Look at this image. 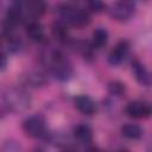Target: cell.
<instances>
[{
    "instance_id": "cell-1",
    "label": "cell",
    "mask_w": 152,
    "mask_h": 152,
    "mask_svg": "<svg viewBox=\"0 0 152 152\" xmlns=\"http://www.w3.org/2000/svg\"><path fill=\"white\" fill-rule=\"evenodd\" d=\"M58 15L62 23L76 27H83L90 23V15L88 11L71 4H62L58 7Z\"/></svg>"
},
{
    "instance_id": "cell-2",
    "label": "cell",
    "mask_w": 152,
    "mask_h": 152,
    "mask_svg": "<svg viewBox=\"0 0 152 152\" xmlns=\"http://www.w3.org/2000/svg\"><path fill=\"white\" fill-rule=\"evenodd\" d=\"M4 102L8 110L13 113H23L31 107V97L28 93L18 87H12L6 90Z\"/></svg>"
},
{
    "instance_id": "cell-3",
    "label": "cell",
    "mask_w": 152,
    "mask_h": 152,
    "mask_svg": "<svg viewBox=\"0 0 152 152\" xmlns=\"http://www.w3.org/2000/svg\"><path fill=\"white\" fill-rule=\"evenodd\" d=\"M48 64L49 68L52 72V75L58 80V81H68L71 78L74 70L71 63L66 59V57L61 52V51H51L48 56Z\"/></svg>"
},
{
    "instance_id": "cell-4",
    "label": "cell",
    "mask_w": 152,
    "mask_h": 152,
    "mask_svg": "<svg viewBox=\"0 0 152 152\" xmlns=\"http://www.w3.org/2000/svg\"><path fill=\"white\" fill-rule=\"evenodd\" d=\"M46 121L42 114H33L23 121V131L30 138H38L45 133Z\"/></svg>"
},
{
    "instance_id": "cell-5",
    "label": "cell",
    "mask_w": 152,
    "mask_h": 152,
    "mask_svg": "<svg viewBox=\"0 0 152 152\" xmlns=\"http://www.w3.org/2000/svg\"><path fill=\"white\" fill-rule=\"evenodd\" d=\"M109 15L116 21H127L135 13V5L131 1H116L110 5Z\"/></svg>"
},
{
    "instance_id": "cell-6",
    "label": "cell",
    "mask_w": 152,
    "mask_h": 152,
    "mask_svg": "<svg viewBox=\"0 0 152 152\" xmlns=\"http://www.w3.org/2000/svg\"><path fill=\"white\" fill-rule=\"evenodd\" d=\"M151 104L146 101H132L126 107V114L133 119H146L151 115Z\"/></svg>"
},
{
    "instance_id": "cell-7",
    "label": "cell",
    "mask_w": 152,
    "mask_h": 152,
    "mask_svg": "<svg viewBox=\"0 0 152 152\" xmlns=\"http://www.w3.org/2000/svg\"><path fill=\"white\" fill-rule=\"evenodd\" d=\"M129 51V42L128 40H120L109 52L108 55V62L110 65L116 66L120 65Z\"/></svg>"
},
{
    "instance_id": "cell-8",
    "label": "cell",
    "mask_w": 152,
    "mask_h": 152,
    "mask_svg": "<svg viewBox=\"0 0 152 152\" xmlns=\"http://www.w3.org/2000/svg\"><path fill=\"white\" fill-rule=\"evenodd\" d=\"M132 71L134 74V77L137 80V82L140 86L144 87H148L151 84V75L150 71L147 70V68L139 61H134L132 63Z\"/></svg>"
},
{
    "instance_id": "cell-9",
    "label": "cell",
    "mask_w": 152,
    "mask_h": 152,
    "mask_svg": "<svg viewBox=\"0 0 152 152\" xmlns=\"http://www.w3.org/2000/svg\"><path fill=\"white\" fill-rule=\"evenodd\" d=\"M20 4H21V8L24 12L25 19L27 17L36 19V18L40 17L45 10V5L42 1H25V2H20Z\"/></svg>"
},
{
    "instance_id": "cell-10",
    "label": "cell",
    "mask_w": 152,
    "mask_h": 152,
    "mask_svg": "<svg viewBox=\"0 0 152 152\" xmlns=\"http://www.w3.org/2000/svg\"><path fill=\"white\" fill-rule=\"evenodd\" d=\"M75 107L84 115H93L96 112V104L88 95H78L75 97Z\"/></svg>"
},
{
    "instance_id": "cell-11",
    "label": "cell",
    "mask_w": 152,
    "mask_h": 152,
    "mask_svg": "<svg viewBox=\"0 0 152 152\" xmlns=\"http://www.w3.org/2000/svg\"><path fill=\"white\" fill-rule=\"evenodd\" d=\"M25 32H26V36L32 42H42L45 37V32H44V27L38 21H34V20H31L27 25H26V28H25Z\"/></svg>"
},
{
    "instance_id": "cell-12",
    "label": "cell",
    "mask_w": 152,
    "mask_h": 152,
    "mask_svg": "<svg viewBox=\"0 0 152 152\" xmlns=\"http://www.w3.org/2000/svg\"><path fill=\"white\" fill-rule=\"evenodd\" d=\"M74 137L81 144H89L93 139V129L86 124H80L74 128Z\"/></svg>"
},
{
    "instance_id": "cell-13",
    "label": "cell",
    "mask_w": 152,
    "mask_h": 152,
    "mask_svg": "<svg viewBox=\"0 0 152 152\" xmlns=\"http://www.w3.org/2000/svg\"><path fill=\"white\" fill-rule=\"evenodd\" d=\"M108 31L103 27H97L91 33V46L94 49H102L108 43Z\"/></svg>"
},
{
    "instance_id": "cell-14",
    "label": "cell",
    "mask_w": 152,
    "mask_h": 152,
    "mask_svg": "<svg viewBox=\"0 0 152 152\" xmlns=\"http://www.w3.org/2000/svg\"><path fill=\"white\" fill-rule=\"evenodd\" d=\"M120 131H121L122 137H125L127 139H131V140L140 139L142 137V134H144L142 128L137 124H125L121 127Z\"/></svg>"
},
{
    "instance_id": "cell-15",
    "label": "cell",
    "mask_w": 152,
    "mask_h": 152,
    "mask_svg": "<svg viewBox=\"0 0 152 152\" xmlns=\"http://www.w3.org/2000/svg\"><path fill=\"white\" fill-rule=\"evenodd\" d=\"M25 81L27 84H30L31 87H42L46 83V78L44 76L43 72L38 71V70H32V71H28L27 75L25 76Z\"/></svg>"
},
{
    "instance_id": "cell-16",
    "label": "cell",
    "mask_w": 152,
    "mask_h": 152,
    "mask_svg": "<svg viewBox=\"0 0 152 152\" xmlns=\"http://www.w3.org/2000/svg\"><path fill=\"white\" fill-rule=\"evenodd\" d=\"M52 34L55 36L56 39L58 40H66L68 37H69V32L66 30V26L64 23H62L61 20L59 21H56L53 25H52Z\"/></svg>"
},
{
    "instance_id": "cell-17",
    "label": "cell",
    "mask_w": 152,
    "mask_h": 152,
    "mask_svg": "<svg viewBox=\"0 0 152 152\" xmlns=\"http://www.w3.org/2000/svg\"><path fill=\"white\" fill-rule=\"evenodd\" d=\"M108 91L114 96H122L126 91V87L120 81H112L108 83Z\"/></svg>"
},
{
    "instance_id": "cell-18",
    "label": "cell",
    "mask_w": 152,
    "mask_h": 152,
    "mask_svg": "<svg viewBox=\"0 0 152 152\" xmlns=\"http://www.w3.org/2000/svg\"><path fill=\"white\" fill-rule=\"evenodd\" d=\"M88 7L90 11L95 12V13H100L102 11H104L106 8V5L101 1H97V0H93V1H89L88 2Z\"/></svg>"
},
{
    "instance_id": "cell-19",
    "label": "cell",
    "mask_w": 152,
    "mask_h": 152,
    "mask_svg": "<svg viewBox=\"0 0 152 152\" xmlns=\"http://www.w3.org/2000/svg\"><path fill=\"white\" fill-rule=\"evenodd\" d=\"M6 66H7V56L2 51H0V71L5 70Z\"/></svg>"
},
{
    "instance_id": "cell-20",
    "label": "cell",
    "mask_w": 152,
    "mask_h": 152,
    "mask_svg": "<svg viewBox=\"0 0 152 152\" xmlns=\"http://www.w3.org/2000/svg\"><path fill=\"white\" fill-rule=\"evenodd\" d=\"M86 152H101V151H99V148H96V147H88L87 150H86Z\"/></svg>"
},
{
    "instance_id": "cell-21",
    "label": "cell",
    "mask_w": 152,
    "mask_h": 152,
    "mask_svg": "<svg viewBox=\"0 0 152 152\" xmlns=\"http://www.w3.org/2000/svg\"><path fill=\"white\" fill-rule=\"evenodd\" d=\"M63 152H76V151H74V150H71V148H66V150H64Z\"/></svg>"
},
{
    "instance_id": "cell-22",
    "label": "cell",
    "mask_w": 152,
    "mask_h": 152,
    "mask_svg": "<svg viewBox=\"0 0 152 152\" xmlns=\"http://www.w3.org/2000/svg\"><path fill=\"white\" fill-rule=\"evenodd\" d=\"M33 152H44V151H42V150H36V151H33Z\"/></svg>"
},
{
    "instance_id": "cell-23",
    "label": "cell",
    "mask_w": 152,
    "mask_h": 152,
    "mask_svg": "<svg viewBox=\"0 0 152 152\" xmlns=\"http://www.w3.org/2000/svg\"><path fill=\"white\" fill-rule=\"evenodd\" d=\"M119 152H128V151H126V150H121V151H119Z\"/></svg>"
},
{
    "instance_id": "cell-24",
    "label": "cell",
    "mask_w": 152,
    "mask_h": 152,
    "mask_svg": "<svg viewBox=\"0 0 152 152\" xmlns=\"http://www.w3.org/2000/svg\"><path fill=\"white\" fill-rule=\"evenodd\" d=\"M0 43H1V37H0Z\"/></svg>"
}]
</instances>
